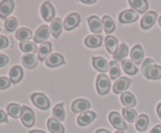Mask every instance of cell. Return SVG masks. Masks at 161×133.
Listing matches in <instances>:
<instances>
[{"instance_id": "obj_1", "label": "cell", "mask_w": 161, "mask_h": 133, "mask_svg": "<svg viewBox=\"0 0 161 133\" xmlns=\"http://www.w3.org/2000/svg\"><path fill=\"white\" fill-rule=\"evenodd\" d=\"M142 73L148 79L157 80L161 78V66L156 65L150 58H146L142 65Z\"/></svg>"}, {"instance_id": "obj_2", "label": "cell", "mask_w": 161, "mask_h": 133, "mask_svg": "<svg viewBox=\"0 0 161 133\" xmlns=\"http://www.w3.org/2000/svg\"><path fill=\"white\" fill-rule=\"evenodd\" d=\"M110 85H111L110 80L107 75H105V74H101L97 76L96 87L99 95H103L108 93L110 89Z\"/></svg>"}, {"instance_id": "obj_3", "label": "cell", "mask_w": 161, "mask_h": 133, "mask_svg": "<svg viewBox=\"0 0 161 133\" xmlns=\"http://www.w3.org/2000/svg\"><path fill=\"white\" fill-rule=\"evenodd\" d=\"M33 104L41 110H47L50 106L49 99L42 93H33L31 96Z\"/></svg>"}, {"instance_id": "obj_4", "label": "cell", "mask_w": 161, "mask_h": 133, "mask_svg": "<svg viewBox=\"0 0 161 133\" xmlns=\"http://www.w3.org/2000/svg\"><path fill=\"white\" fill-rule=\"evenodd\" d=\"M110 123L112 124L113 127L119 131H123V130H127V127L124 121V118L120 116V114L116 111H113L109 114L108 116Z\"/></svg>"}, {"instance_id": "obj_5", "label": "cell", "mask_w": 161, "mask_h": 133, "mask_svg": "<svg viewBox=\"0 0 161 133\" xmlns=\"http://www.w3.org/2000/svg\"><path fill=\"white\" fill-rule=\"evenodd\" d=\"M23 112L21 114V121L23 125L27 128L32 127L35 124V114L32 110L28 106H22Z\"/></svg>"}, {"instance_id": "obj_6", "label": "cell", "mask_w": 161, "mask_h": 133, "mask_svg": "<svg viewBox=\"0 0 161 133\" xmlns=\"http://www.w3.org/2000/svg\"><path fill=\"white\" fill-rule=\"evenodd\" d=\"M80 21H81V17L79 13H73L69 14L64 21V29L66 31H71V30L75 29L79 26Z\"/></svg>"}, {"instance_id": "obj_7", "label": "cell", "mask_w": 161, "mask_h": 133, "mask_svg": "<svg viewBox=\"0 0 161 133\" xmlns=\"http://www.w3.org/2000/svg\"><path fill=\"white\" fill-rule=\"evenodd\" d=\"M40 12L42 18L47 22L51 21L55 17L54 8H53V6H52L50 2H46L42 5Z\"/></svg>"}, {"instance_id": "obj_8", "label": "cell", "mask_w": 161, "mask_h": 133, "mask_svg": "<svg viewBox=\"0 0 161 133\" xmlns=\"http://www.w3.org/2000/svg\"><path fill=\"white\" fill-rule=\"evenodd\" d=\"M157 13L154 11H149L144 15L141 20V27L145 30L152 28L157 19Z\"/></svg>"}, {"instance_id": "obj_9", "label": "cell", "mask_w": 161, "mask_h": 133, "mask_svg": "<svg viewBox=\"0 0 161 133\" xmlns=\"http://www.w3.org/2000/svg\"><path fill=\"white\" fill-rule=\"evenodd\" d=\"M139 17V15L137 12L132 9L124 10L119 14V20L122 23H130L136 21Z\"/></svg>"}, {"instance_id": "obj_10", "label": "cell", "mask_w": 161, "mask_h": 133, "mask_svg": "<svg viewBox=\"0 0 161 133\" xmlns=\"http://www.w3.org/2000/svg\"><path fill=\"white\" fill-rule=\"evenodd\" d=\"M91 108V103L85 99H78L72 103V110L75 114L83 112Z\"/></svg>"}, {"instance_id": "obj_11", "label": "cell", "mask_w": 161, "mask_h": 133, "mask_svg": "<svg viewBox=\"0 0 161 133\" xmlns=\"http://www.w3.org/2000/svg\"><path fill=\"white\" fill-rule=\"evenodd\" d=\"M50 28L47 25H43L41 26L39 29L36 31V35H35L34 41L37 43H41L43 42L50 37Z\"/></svg>"}, {"instance_id": "obj_12", "label": "cell", "mask_w": 161, "mask_h": 133, "mask_svg": "<svg viewBox=\"0 0 161 133\" xmlns=\"http://www.w3.org/2000/svg\"><path fill=\"white\" fill-rule=\"evenodd\" d=\"M14 8V3L12 0H4L0 3V18L6 19Z\"/></svg>"}, {"instance_id": "obj_13", "label": "cell", "mask_w": 161, "mask_h": 133, "mask_svg": "<svg viewBox=\"0 0 161 133\" xmlns=\"http://www.w3.org/2000/svg\"><path fill=\"white\" fill-rule=\"evenodd\" d=\"M130 82H131V80L125 77L119 78L113 85V91L116 94H119L123 92H124V91L127 90L129 88Z\"/></svg>"}, {"instance_id": "obj_14", "label": "cell", "mask_w": 161, "mask_h": 133, "mask_svg": "<svg viewBox=\"0 0 161 133\" xmlns=\"http://www.w3.org/2000/svg\"><path fill=\"white\" fill-rule=\"evenodd\" d=\"M96 114L93 111L83 112L77 117V123L80 126H86L95 119Z\"/></svg>"}, {"instance_id": "obj_15", "label": "cell", "mask_w": 161, "mask_h": 133, "mask_svg": "<svg viewBox=\"0 0 161 133\" xmlns=\"http://www.w3.org/2000/svg\"><path fill=\"white\" fill-rule=\"evenodd\" d=\"M64 64H65V61L60 53H53L46 60V64L50 67H56Z\"/></svg>"}, {"instance_id": "obj_16", "label": "cell", "mask_w": 161, "mask_h": 133, "mask_svg": "<svg viewBox=\"0 0 161 133\" xmlns=\"http://www.w3.org/2000/svg\"><path fill=\"white\" fill-rule=\"evenodd\" d=\"M144 51L140 45H136L133 47L130 53V58L135 64L139 65L144 59Z\"/></svg>"}, {"instance_id": "obj_17", "label": "cell", "mask_w": 161, "mask_h": 133, "mask_svg": "<svg viewBox=\"0 0 161 133\" xmlns=\"http://www.w3.org/2000/svg\"><path fill=\"white\" fill-rule=\"evenodd\" d=\"M89 27L91 31L95 34H99L102 31V22L97 16H91L87 19Z\"/></svg>"}, {"instance_id": "obj_18", "label": "cell", "mask_w": 161, "mask_h": 133, "mask_svg": "<svg viewBox=\"0 0 161 133\" xmlns=\"http://www.w3.org/2000/svg\"><path fill=\"white\" fill-rule=\"evenodd\" d=\"M92 64L94 68L98 71L105 73L108 70V62L103 57H92Z\"/></svg>"}, {"instance_id": "obj_19", "label": "cell", "mask_w": 161, "mask_h": 133, "mask_svg": "<svg viewBox=\"0 0 161 133\" xmlns=\"http://www.w3.org/2000/svg\"><path fill=\"white\" fill-rule=\"evenodd\" d=\"M9 80L12 81L14 84L18 83L20 80L22 79L24 75L23 70L19 66H14L12 68L9 70Z\"/></svg>"}, {"instance_id": "obj_20", "label": "cell", "mask_w": 161, "mask_h": 133, "mask_svg": "<svg viewBox=\"0 0 161 133\" xmlns=\"http://www.w3.org/2000/svg\"><path fill=\"white\" fill-rule=\"evenodd\" d=\"M52 51V45L50 42H44L38 50V58L39 60H45Z\"/></svg>"}, {"instance_id": "obj_21", "label": "cell", "mask_w": 161, "mask_h": 133, "mask_svg": "<svg viewBox=\"0 0 161 133\" xmlns=\"http://www.w3.org/2000/svg\"><path fill=\"white\" fill-rule=\"evenodd\" d=\"M130 6L139 13H144L149 8V3L146 0H130Z\"/></svg>"}, {"instance_id": "obj_22", "label": "cell", "mask_w": 161, "mask_h": 133, "mask_svg": "<svg viewBox=\"0 0 161 133\" xmlns=\"http://www.w3.org/2000/svg\"><path fill=\"white\" fill-rule=\"evenodd\" d=\"M105 47L108 53L112 55H115L118 49V40L115 36H107L105 38Z\"/></svg>"}, {"instance_id": "obj_23", "label": "cell", "mask_w": 161, "mask_h": 133, "mask_svg": "<svg viewBox=\"0 0 161 133\" xmlns=\"http://www.w3.org/2000/svg\"><path fill=\"white\" fill-rule=\"evenodd\" d=\"M47 127L51 133H64V126L53 117L49 119L47 121Z\"/></svg>"}, {"instance_id": "obj_24", "label": "cell", "mask_w": 161, "mask_h": 133, "mask_svg": "<svg viewBox=\"0 0 161 133\" xmlns=\"http://www.w3.org/2000/svg\"><path fill=\"white\" fill-rule=\"evenodd\" d=\"M102 43V37L97 34L89 35L85 39V45L89 48H97Z\"/></svg>"}, {"instance_id": "obj_25", "label": "cell", "mask_w": 161, "mask_h": 133, "mask_svg": "<svg viewBox=\"0 0 161 133\" xmlns=\"http://www.w3.org/2000/svg\"><path fill=\"white\" fill-rule=\"evenodd\" d=\"M121 102L127 108H132L136 104V100L135 95L129 92H123L121 95Z\"/></svg>"}, {"instance_id": "obj_26", "label": "cell", "mask_w": 161, "mask_h": 133, "mask_svg": "<svg viewBox=\"0 0 161 133\" xmlns=\"http://www.w3.org/2000/svg\"><path fill=\"white\" fill-rule=\"evenodd\" d=\"M6 110H7L9 115L14 118H18V117H21L22 112H23V109L21 106L17 103H10L6 107Z\"/></svg>"}, {"instance_id": "obj_27", "label": "cell", "mask_w": 161, "mask_h": 133, "mask_svg": "<svg viewBox=\"0 0 161 133\" xmlns=\"http://www.w3.org/2000/svg\"><path fill=\"white\" fill-rule=\"evenodd\" d=\"M62 31V22L60 18H56L52 21L50 25V32L55 38H58Z\"/></svg>"}, {"instance_id": "obj_28", "label": "cell", "mask_w": 161, "mask_h": 133, "mask_svg": "<svg viewBox=\"0 0 161 133\" xmlns=\"http://www.w3.org/2000/svg\"><path fill=\"white\" fill-rule=\"evenodd\" d=\"M122 67L124 71L130 75H134L138 73V69L130 59H126L122 61Z\"/></svg>"}, {"instance_id": "obj_29", "label": "cell", "mask_w": 161, "mask_h": 133, "mask_svg": "<svg viewBox=\"0 0 161 133\" xmlns=\"http://www.w3.org/2000/svg\"><path fill=\"white\" fill-rule=\"evenodd\" d=\"M22 64L25 67L31 69L38 65V61L36 56L33 54H25L22 57Z\"/></svg>"}, {"instance_id": "obj_30", "label": "cell", "mask_w": 161, "mask_h": 133, "mask_svg": "<svg viewBox=\"0 0 161 133\" xmlns=\"http://www.w3.org/2000/svg\"><path fill=\"white\" fill-rule=\"evenodd\" d=\"M102 22V25H103V28L106 34H111L112 32L115 31L116 25H115V23L113 20V19L109 16H104Z\"/></svg>"}, {"instance_id": "obj_31", "label": "cell", "mask_w": 161, "mask_h": 133, "mask_svg": "<svg viewBox=\"0 0 161 133\" xmlns=\"http://www.w3.org/2000/svg\"><path fill=\"white\" fill-rule=\"evenodd\" d=\"M109 74L113 80L117 79L121 74L119 62L116 60H112L109 63Z\"/></svg>"}, {"instance_id": "obj_32", "label": "cell", "mask_w": 161, "mask_h": 133, "mask_svg": "<svg viewBox=\"0 0 161 133\" xmlns=\"http://www.w3.org/2000/svg\"><path fill=\"white\" fill-rule=\"evenodd\" d=\"M53 117L57 120H64L65 117V112L64 109V104H57L53 109Z\"/></svg>"}, {"instance_id": "obj_33", "label": "cell", "mask_w": 161, "mask_h": 133, "mask_svg": "<svg viewBox=\"0 0 161 133\" xmlns=\"http://www.w3.org/2000/svg\"><path fill=\"white\" fill-rule=\"evenodd\" d=\"M127 54H128V46L125 44H121L119 48H118L116 54L113 55V58L116 61H123L124 58L127 57Z\"/></svg>"}, {"instance_id": "obj_34", "label": "cell", "mask_w": 161, "mask_h": 133, "mask_svg": "<svg viewBox=\"0 0 161 133\" xmlns=\"http://www.w3.org/2000/svg\"><path fill=\"white\" fill-rule=\"evenodd\" d=\"M149 117L146 114H141L136 121V128L140 131H145L149 125Z\"/></svg>"}, {"instance_id": "obj_35", "label": "cell", "mask_w": 161, "mask_h": 133, "mask_svg": "<svg viewBox=\"0 0 161 133\" xmlns=\"http://www.w3.org/2000/svg\"><path fill=\"white\" fill-rule=\"evenodd\" d=\"M20 48L25 53H35L37 51V46L36 44L31 42H26V41L20 42Z\"/></svg>"}, {"instance_id": "obj_36", "label": "cell", "mask_w": 161, "mask_h": 133, "mask_svg": "<svg viewBox=\"0 0 161 133\" xmlns=\"http://www.w3.org/2000/svg\"><path fill=\"white\" fill-rule=\"evenodd\" d=\"M123 115L124 117L129 122H135L138 119V114L136 110L131 109V108H125L122 109Z\"/></svg>"}, {"instance_id": "obj_37", "label": "cell", "mask_w": 161, "mask_h": 133, "mask_svg": "<svg viewBox=\"0 0 161 133\" xmlns=\"http://www.w3.org/2000/svg\"><path fill=\"white\" fill-rule=\"evenodd\" d=\"M16 37L17 39L22 41L28 40L32 38V32L30 29L25 28H22L19 29L16 33Z\"/></svg>"}, {"instance_id": "obj_38", "label": "cell", "mask_w": 161, "mask_h": 133, "mask_svg": "<svg viewBox=\"0 0 161 133\" xmlns=\"http://www.w3.org/2000/svg\"><path fill=\"white\" fill-rule=\"evenodd\" d=\"M5 28L8 31H14L17 28V20L15 17H9L5 22Z\"/></svg>"}, {"instance_id": "obj_39", "label": "cell", "mask_w": 161, "mask_h": 133, "mask_svg": "<svg viewBox=\"0 0 161 133\" xmlns=\"http://www.w3.org/2000/svg\"><path fill=\"white\" fill-rule=\"evenodd\" d=\"M11 81L6 77H0V90L6 89L10 86Z\"/></svg>"}, {"instance_id": "obj_40", "label": "cell", "mask_w": 161, "mask_h": 133, "mask_svg": "<svg viewBox=\"0 0 161 133\" xmlns=\"http://www.w3.org/2000/svg\"><path fill=\"white\" fill-rule=\"evenodd\" d=\"M8 45H9V41L7 38L3 35H0V49L6 48Z\"/></svg>"}, {"instance_id": "obj_41", "label": "cell", "mask_w": 161, "mask_h": 133, "mask_svg": "<svg viewBox=\"0 0 161 133\" xmlns=\"http://www.w3.org/2000/svg\"><path fill=\"white\" fill-rule=\"evenodd\" d=\"M9 62V58L4 54H0V67L6 66Z\"/></svg>"}, {"instance_id": "obj_42", "label": "cell", "mask_w": 161, "mask_h": 133, "mask_svg": "<svg viewBox=\"0 0 161 133\" xmlns=\"http://www.w3.org/2000/svg\"><path fill=\"white\" fill-rule=\"evenodd\" d=\"M7 115L3 110H0V123L2 122H7Z\"/></svg>"}, {"instance_id": "obj_43", "label": "cell", "mask_w": 161, "mask_h": 133, "mask_svg": "<svg viewBox=\"0 0 161 133\" xmlns=\"http://www.w3.org/2000/svg\"><path fill=\"white\" fill-rule=\"evenodd\" d=\"M150 133H161V125H156L150 131Z\"/></svg>"}, {"instance_id": "obj_44", "label": "cell", "mask_w": 161, "mask_h": 133, "mask_svg": "<svg viewBox=\"0 0 161 133\" xmlns=\"http://www.w3.org/2000/svg\"><path fill=\"white\" fill-rule=\"evenodd\" d=\"M95 133H112V132L110 131H108V130L103 129V128H102V129L97 130V131H95Z\"/></svg>"}, {"instance_id": "obj_45", "label": "cell", "mask_w": 161, "mask_h": 133, "mask_svg": "<svg viewBox=\"0 0 161 133\" xmlns=\"http://www.w3.org/2000/svg\"><path fill=\"white\" fill-rule=\"evenodd\" d=\"M157 114H158L159 117H160V118L161 119V103H160L158 104V106H157Z\"/></svg>"}, {"instance_id": "obj_46", "label": "cell", "mask_w": 161, "mask_h": 133, "mask_svg": "<svg viewBox=\"0 0 161 133\" xmlns=\"http://www.w3.org/2000/svg\"><path fill=\"white\" fill-rule=\"evenodd\" d=\"M28 133H47L43 131H41V130H32V131H30Z\"/></svg>"}, {"instance_id": "obj_47", "label": "cell", "mask_w": 161, "mask_h": 133, "mask_svg": "<svg viewBox=\"0 0 161 133\" xmlns=\"http://www.w3.org/2000/svg\"><path fill=\"white\" fill-rule=\"evenodd\" d=\"M81 2L83 3H87V4H92V3H96L95 0H92V1H85V0H82Z\"/></svg>"}, {"instance_id": "obj_48", "label": "cell", "mask_w": 161, "mask_h": 133, "mask_svg": "<svg viewBox=\"0 0 161 133\" xmlns=\"http://www.w3.org/2000/svg\"><path fill=\"white\" fill-rule=\"evenodd\" d=\"M158 23L159 25H160V27L161 28V16L160 17V18H159V20H158Z\"/></svg>"}, {"instance_id": "obj_49", "label": "cell", "mask_w": 161, "mask_h": 133, "mask_svg": "<svg viewBox=\"0 0 161 133\" xmlns=\"http://www.w3.org/2000/svg\"><path fill=\"white\" fill-rule=\"evenodd\" d=\"M115 133H124V131H116Z\"/></svg>"}, {"instance_id": "obj_50", "label": "cell", "mask_w": 161, "mask_h": 133, "mask_svg": "<svg viewBox=\"0 0 161 133\" xmlns=\"http://www.w3.org/2000/svg\"><path fill=\"white\" fill-rule=\"evenodd\" d=\"M0 31H1V29H0Z\"/></svg>"}]
</instances>
